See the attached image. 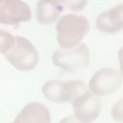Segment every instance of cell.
Returning a JSON list of instances; mask_svg holds the SVG:
<instances>
[{
    "label": "cell",
    "mask_w": 123,
    "mask_h": 123,
    "mask_svg": "<svg viewBox=\"0 0 123 123\" xmlns=\"http://www.w3.org/2000/svg\"><path fill=\"white\" fill-rule=\"evenodd\" d=\"M57 1L63 8L74 12H80L85 9L87 4V0H57Z\"/></svg>",
    "instance_id": "cell-11"
},
{
    "label": "cell",
    "mask_w": 123,
    "mask_h": 123,
    "mask_svg": "<svg viewBox=\"0 0 123 123\" xmlns=\"http://www.w3.org/2000/svg\"><path fill=\"white\" fill-rule=\"evenodd\" d=\"M62 10L63 6L57 0H39L35 10V16L40 24L50 25L58 19Z\"/></svg>",
    "instance_id": "cell-10"
},
{
    "label": "cell",
    "mask_w": 123,
    "mask_h": 123,
    "mask_svg": "<svg viewBox=\"0 0 123 123\" xmlns=\"http://www.w3.org/2000/svg\"><path fill=\"white\" fill-rule=\"evenodd\" d=\"M111 117L115 121L123 123V97L120 98L111 109Z\"/></svg>",
    "instance_id": "cell-13"
},
{
    "label": "cell",
    "mask_w": 123,
    "mask_h": 123,
    "mask_svg": "<svg viewBox=\"0 0 123 123\" xmlns=\"http://www.w3.org/2000/svg\"><path fill=\"white\" fill-rule=\"evenodd\" d=\"M12 123H18V122H17V121H15V120H14V121H13Z\"/></svg>",
    "instance_id": "cell-16"
},
{
    "label": "cell",
    "mask_w": 123,
    "mask_h": 123,
    "mask_svg": "<svg viewBox=\"0 0 123 123\" xmlns=\"http://www.w3.org/2000/svg\"><path fill=\"white\" fill-rule=\"evenodd\" d=\"M15 41V37L12 36L10 32L0 30V53H6Z\"/></svg>",
    "instance_id": "cell-12"
},
{
    "label": "cell",
    "mask_w": 123,
    "mask_h": 123,
    "mask_svg": "<svg viewBox=\"0 0 123 123\" xmlns=\"http://www.w3.org/2000/svg\"><path fill=\"white\" fill-rule=\"evenodd\" d=\"M118 60H119V64H120V74L123 78V47L119 50L118 52Z\"/></svg>",
    "instance_id": "cell-15"
},
{
    "label": "cell",
    "mask_w": 123,
    "mask_h": 123,
    "mask_svg": "<svg viewBox=\"0 0 123 123\" xmlns=\"http://www.w3.org/2000/svg\"><path fill=\"white\" fill-rule=\"evenodd\" d=\"M91 58V53L86 44L80 43L70 49L60 48L53 53L52 62L56 67L64 71L74 72L87 67Z\"/></svg>",
    "instance_id": "cell-4"
},
{
    "label": "cell",
    "mask_w": 123,
    "mask_h": 123,
    "mask_svg": "<svg viewBox=\"0 0 123 123\" xmlns=\"http://www.w3.org/2000/svg\"><path fill=\"white\" fill-rule=\"evenodd\" d=\"M18 123H51V113L41 103H29L15 118Z\"/></svg>",
    "instance_id": "cell-9"
},
{
    "label": "cell",
    "mask_w": 123,
    "mask_h": 123,
    "mask_svg": "<svg viewBox=\"0 0 123 123\" xmlns=\"http://www.w3.org/2000/svg\"><path fill=\"white\" fill-rule=\"evenodd\" d=\"M60 123H82V122L79 121L74 116H68V117L63 118L60 121Z\"/></svg>",
    "instance_id": "cell-14"
},
{
    "label": "cell",
    "mask_w": 123,
    "mask_h": 123,
    "mask_svg": "<svg viewBox=\"0 0 123 123\" xmlns=\"http://www.w3.org/2000/svg\"><path fill=\"white\" fill-rule=\"evenodd\" d=\"M74 107V116L82 123L94 122L100 115L102 110V102L91 92H86L83 95L72 102Z\"/></svg>",
    "instance_id": "cell-7"
},
{
    "label": "cell",
    "mask_w": 123,
    "mask_h": 123,
    "mask_svg": "<svg viewBox=\"0 0 123 123\" xmlns=\"http://www.w3.org/2000/svg\"><path fill=\"white\" fill-rule=\"evenodd\" d=\"M122 77L119 71L112 68H102L92 76L89 82V90L95 96H107L119 90Z\"/></svg>",
    "instance_id": "cell-5"
},
{
    "label": "cell",
    "mask_w": 123,
    "mask_h": 123,
    "mask_svg": "<svg viewBox=\"0 0 123 123\" xmlns=\"http://www.w3.org/2000/svg\"><path fill=\"white\" fill-rule=\"evenodd\" d=\"M89 87L82 81L74 80L63 82L60 80H50L43 84L42 93L47 99L53 103H71L79 96L89 92Z\"/></svg>",
    "instance_id": "cell-3"
},
{
    "label": "cell",
    "mask_w": 123,
    "mask_h": 123,
    "mask_svg": "<svg viewBox=\"0 0 123 123\" xmlns=\"http://www.w3.org/2000/svg\"><path fill=\"white\" fill-rule=\"evenodd\" d=\"M31 19V10L23 0H0V24L16 25Z\"/></svg>",
    "instance_id": "cell-6"
},
{
    "label": "cell",
    "mask_w": 123,
    "mask_h": 123,
    "mask_svg": "<svg viewBox=\"0 0 123 123\" xmlns=\"http://www.w3.org/2000/svg\"><path fill=\"white\" fill-rule=\"evenodd\" d=\"M6 60L21 71H30L39 62V53L35 45L24 37H15L14 44L3 53Z\"/></svg>",
    "instance_id": "cell-2"
},
{
    "label": "cell",
    "mask_w": 123,
    "mask_h": 123,
    "mask_svg": "<svg viewBox=\"0 0 123 123\" xmlns=\"http://www.w3.org/2000/svg\"><path fill=\"white\" fill-rule=\"evenodd\" d=\"M90 30V23L82 15L67 14L62 16L56 24L57 42L63 49H70L82 43Z\"/></svg>",
    "instance_id": "cell-1"
},
{
    "label": "cell",
    "mask_w": 123,
    "mask_h": 123,
    "mask_svg": "<svg viewBox=\"0 0 123 123\" xmlns=\"http://www.w3.org/2000/svg\"><path fill=\"white\" fill-rule=\"evenodd\" d=\"M96 27L106 35H116L123 29V3L102 12L96 18Z\"/></svg>",
    "instance_id": "cell-8"
}]
</instances>
